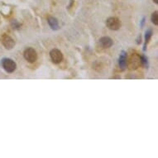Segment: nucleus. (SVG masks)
<instances>
[{
	"label": "nucleus",
	"instance_id": "obj_8",
	"mask_svg": "<svg viewBox=\"0 0 158 158\" xmlns=\"http://www.w3.org/2000/svg\"><path fill=\"white\" fill-rule=\"evenodd\" d=\"M47 22H48L50 28L52 29L53 31H57V30L60 29L59 22H58V20L56 17L49 16L48 18H47Z\"/></svg>",
	"mask_w": 158,
	"mask_h": 158
},
{
	"label": "nucleus",
	"instance_id": "obj_12",
	"mask_svg": "<svg viewBox=\"0 0 158 158\" xmlns=\"http://www.w3.org/2000/svg\"><path fill=\"white\" fill-rule=\"evenodd\" d=\"M140 59H141V63H142L146 68H148V66H149V62H148V59H147V57L143 55V56H141Z\"/></svg>",
	"mask_w": 158,
	"mask_h": 158
},
{
	"label": "nucleus",
	"instance_id": "obj_7",
	"mask_svg": "<svg viewBox=\"0 0 158 158\" xmlns=\"http://www.w3.org/2000/svg\"><path fill=\"white\" fill-rule=\"evenodd\" d=\"M127 52L125 50H122L121 54H120V56L118 58V65L120 67L121 70H125L126 69V66H127Z\"/></svg>",
	"mask_w": 158,
	"mask_h": 158
},
{
	"label": "nucleus",
	"instance_id": "obj_3",
	"mask_svg": "<svg viewBox=\"0 0 158 158\" xmlns=\"http://www.w3.org/2000/svg\"><path fill=\"white\" fill-rule=\"evenodd\" d=\"M0 42L7 50H11L15 46V41L7 34H3L0 37Z\"/></svg>",
	"mask_w": 158,
	"mask_h": 158
},
{
	"label": "nucleus",
	"instance_id": "obj_13",
	"mask_svg": "<svg viewBox=\"0 0 158 158\" xmlns=\"http://www.w3.org/2000/svg\"><path fill=\"white\" fill-rule=\"evenodd\" d=\"M145 22H146V17H143V19H142L141 22H140V27H141V28H143V27Z\"/></svg>",
	"mask_w": 158,
	"mask_h": 158
},
{
	"label": "nucleus",
	"instance_id": "obj_14",
	"mask_svg": "<svg viewBox=\"0 0 158 158\" xmlns=\"http://www.w3.org/2000/svg\"><path fill=\"white\" fill-rule=\"evenodd\" d=\"M141 42H142V36H141V35L140 36H138V37H137V39H136V44H141Z\"/></svg>",
	"mask_w": 158,
	"mask_h": 158
},
{
	"label": "nucleus",
	"instance_id": "obj_1",
	"mask_svg": "<svg viewBox=\"0 0 158 158\" xmlns=\"http://www.w3.org/2000/svg\"><path fill=\"white\" fill-rule=\"evenodd\" d=\"M1 64H2L3 68L4 69V71L7 72V73H13L17 69L16 62L13 60H12L11 58H3L2 61H1Z\"/></svg>",
	"mask_w": 158,
	"mask_h": 158
},
{
	"label": "nucleus",
	"instance_id": "obj_10",
	"mask_svg": "<svg viewBox=\"0 0 158 158\" xmlns=\"http://www.w3.org/2000/svg\"><path fill=\"white\" fill-rule=\"evenodd\" d=\"M151 36H152V30L151 29H147L145 32V36H144V45H143V51H146L147 50V46L149 42L150 39H151Z\"/></svg>",
	"mask_w": 158,
	"mask_h": 158
},
{
	"label": "nucleus",
	"instance_id": "obj_5",
	"mask_svg": "<svg viewBox=\"0 0 158 158\" xmlns=\"http://www.w3.org/2000/svg\"><path fill=\"white\" fill-rule=\"evenodd\" d=\"M50 57L54 64H60L63 60V54L58 49H52L50 51Z\"/></svg>",
	"mask_w": 158,
	"mask_h": 158
},
{
	"label": "nucleus",
	"instance_id": "obj_9",
	"mask_svg": "<svg viewBox=\"0 0 158 158\" xmlns=\"http://www.w3.org/2000/svg\"><path fill=\"white\" fill-rule=\"evenodd\" d=\"M141 63V59L137 56H132L131 57V61H130V67L131 69H136L137 68Z\"/></svg>",
	"mask_w": 158,
	"mask_h": 158
},
{
	"label": "nucleus",
	"instance_id": "obj_11",
	"mask_svg": "<svg viewBox=\"0 0 158 158\" xmlns=\"http://www.w3.org/2000/svg\"><path fill=\"white\" fill-rule=\"evenodd\" d=\"M151 21L153 24L155 25H158V12L155 11L151 13Z\"/></svg>",
	"mask_w": 158,
	"mask_h": 158
},
{
	"label": "nucleus",
	"instance_id": "obj_2",
	"mask_svg": "<svg viewBox=\"0 0 158 158\" xmlns=\"http://www.w3.org/2000/svg\"><path fill=\"white\" fill-rule=\"evenodd\" d=\"M23 56L25 60L29 63H34L37 60V54L36 51L32 47H28L23 52Z\"/></svg>",
	"mask_w": 158,
	"mask_h": 158
},
{
	"label": "nucleus",
	"instance_id": "obj_4",
	"mask_svg": "<svg viewBox=\"0 0 158 158\" xmlns=\"http://www.w3.org/2000/svg\"><path fill=\"white\" fill-rule=\"evenodd\" d=\"M106 25L108 28L113 30V31H117L121 27V22L118 17H108L106 21Z\"/></svg>",
	"mask_w": 158,
	"mask_h": 158
},
{
	"label": "nucleus",
	"instance_id": "obj_15",
	"mask_svg": "<svg viewBox=\"0 0 158 158\" xmlns=\"http://www.w3.org/2000/svg\"><path fill=\"white\" fill-rule=\"evenodd\" d=\"M153 2H154L156 4H158V0H153Z\"/></svg>",
	"mask_w": 158,
	"mask_h": 158
},
{
	"label": "nucleus",
	"instance_id": "obj_6",
	"mask_svg": "<svg viewBox=\"0 0 158 158\" xmlns=\"http://www.w3.org/2000/svg\"><path fill=\"white\" fill-rule=\"evenodd\" d=\"M99 43H100V46L102 48L106 49V48H110V47L113 46L114 42H113V40H112L110 37H108V36H103V37H101L100 39Z\"/></svg>",
	"mask_w": 158,
	"mask_h": 158
}]
</instances>
